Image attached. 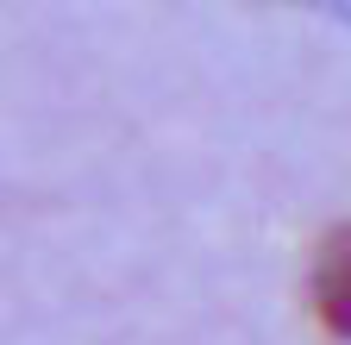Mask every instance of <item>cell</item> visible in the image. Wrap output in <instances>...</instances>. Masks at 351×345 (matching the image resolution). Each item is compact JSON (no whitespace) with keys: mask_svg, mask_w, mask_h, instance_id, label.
Listing matches in <instances>:
<instances>
[{"mask_svg":"<svg viewBox=\"0 0 351 345\" xmlns=\"http://www.w3.org/2000/svg\"><path fill=\"white\" fill-rule=\"evenodd\" d=\"M307 308L332 345H351V226H332L307 270Z\"/></svg>","mask_w":351,"mask_h":345,"instance_id":"cell-1","label":"cell"}]
</instances>
